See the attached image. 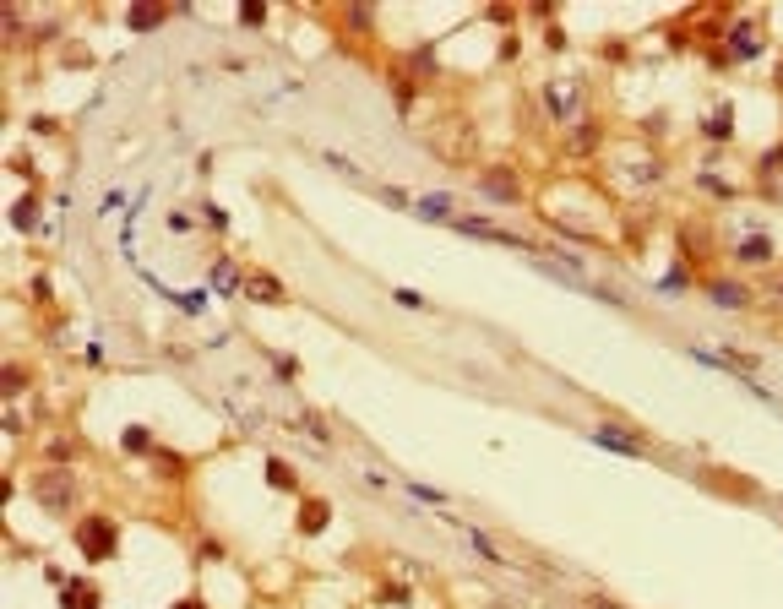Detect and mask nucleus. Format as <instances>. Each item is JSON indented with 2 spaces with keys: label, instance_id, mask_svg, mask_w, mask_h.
I'll return each instance as SVG.
<instances>
[{
  "label": "nucleus",
  "instance_id": "obj_13",
  "mask_svg": "<svg viewBox=\"0 0 783 609\" xmlns=\"http://www.w3.org/2000/svg\"><path fill=\"white\" fill-rule=\"evenodd\" d=\"M164 17H169L164 6H131V17H126V22H131L136 33H153V28H164Z\"/></svg>",
  "mask_w": 783,
  "mask_h": 609
},
{
  "label": "nucleus",
  "instance_id": "obj_16",
  "mask_svg": "<svg viewBox=\"0 0 783 609\" xmlns=\"http://www.w3.org/2000/svg\"><path fill=\"white\" fill-rule=\"evenodd\" d=\"M403 490H408V495H419V501H430V506H446V495H441V490H425V484H414V479H403Z\"/></svg>",
  "mask_w": 783,
  "mask_h": 609
},
{
  "label": "nucleus",
  "instance_id": "obj_15",
  "mask_svg": "<svg viewBox=\"0 0 783 609\" xmlns=\"http://www.w3.org/2000/svg\"><path fill=\"white\" fill-rule=\"evenodd\" d=\"M267 484L272 490H300V479H294V468L283 457H267Z\"/></svg>",
  "mask_w": 783,
  "mask_h": 609
},
{
  "label": "nucleus",
  "instance_id": "obj_9",
  "mask_svg": "<svg viewBox=\"0 0 783 609\" xmlns=\"http://www.w3.org/2000/svg\"><path fill=\"white\" fill-rule=\"evenodd\" d=\"M756 55H762V33H756V22L729 28V60H756Z\"/></svg>",
  "mask_w": 783,
  "mask_h": 609
},
{
  "label": "nucleus",
  "instance_id": "obj_6",
  "mask_svg": "<svg viewBox=\"0 0 783 609\" xmlns=\"http://www.w3.org/2000/svg\"><path fill=\"white\" fill-rule=\"evenodd\" d=\"M245 300L251 305H289V289H283L278 278H272V272H245Z\"/></svg>",
  "mask_w": 783,
  "mask_h": 609
},
{
  "label": "nucleus",
  "instance_id": "obj_22",
  "mask_svg": "<svg viewBox=\"0 0 783 609\" xmlns=\"http://www.w3.org/2000/svg\"><path fill=\"white\" fill-rule=\"evenodd\" d=\"M207 229H229V213H223V207H207Z\"/></svg>",
  "mask_w": 783,
  "mask_h": 609
},
{
  "label": "nucleus",
  "instance_id": "obj_14",
  "mask_svg": "<svg viewBox=\"0 0 783 609\" xmlns=\"http://www.w3.org/2000/svg\"><path fill=\"white\" fill-rule=\"evenodd\" d=\"M327 517H332L327 501H305L300 506V533H321V528H327Z\"/></svg>",
  "mask_w": 783,
  "mask_h": 609
},
{
  "label": "nucleus",
  "instance_id": "obj_5",
  "mask_svg": "<svg viewBox=\"0 0 783 609\" xmlns=\"http://www.w3.org/2000/svg\"><path fill=\"white\" fill-rule=\"evenodd\" d=\"M544 104H550L555 126H571V115L582 109V87L577 82H550L544 87Z\"/></svg>",
  "mask_w": 783,
  "mask_h": 609
},
{
  "label": "nucleus",
  "instance_id": "obj_1",
  "mask_svg": "<svg viewBox=\"0 0 783 609\" xmlns=\"http://www.w3.org/2000/svg\"><path fill=\"white\" fill-rule=\"evenodd\" d=\"M71 539H77V550L87 561H109V555L120 550V522L115 517H82Z\"/></svg>",
  "mask_w": 783,
  "mask_h": 609
},
{
  "label": "nucleus",
  "instance_id": "obj_12",
  "mask_svg": "<svg viewBox=\"0 0 783 609\" xmlns=\"http://www.w3.org/2000/svg\"><path fill=\"white\" fill-rule=\"evenodd\" d=\"M213 289H223V294H234V289H245V272L234 267L229 256L223 261H213Z\"/></svg>",
  "mask_w": 783,
  "mask_h": 609
},
{
  "label": "nucleus",
  "instance_id": "obj_23",
  "mask_svg": "<svg viewBox=\"0 0 783 609\" xmlns=\"http://www.w3.org/2000/svg\"><path fill=\"white\" fill-rule=\"evenodd\" d=\"M174 609H202V604H196V599H185V604H174Z\"/></svg>",
  "mask_w": 783,
  "mask_h": 609
},
{
  "label": "nucleus",
  "instance_id": "obj_3",
  "mask_svg": "<svg viewBox=\"0 0 783 609\" xmlns=\"http://www.w3.org/2000/svg\"><path fill=\"white\" fill-rule=\"evenodd\" d=\"M702 294H707L718 310H751V305H756V289H751L745 278H707Z\"/></svg>",
  "mask_w": 783,
  "mask_h": 609
},
{
  "label": "nucleus",
  "instance_id": "obj_18",
  "mask_svg": "<svg viewBox=\"0 0 783 609\" xmlns=\"http://www.w3.org/2000/svg\"><path fill=\"white\" fill-rule=\"evenodd\" d=\"M392 104H397V109L414 104V82H392Z\"/></svg>",
  "mask_w": 783,
  "mask_h": 609
},
{
  "label": "nucleus",
  "instance_id": "obj_4",
  "mask_svg": "<svg viewBox=\"0 0 783 609\" xmlns=\"http://www.w3.org/2000/svg\"><path fill=\"white\" fill-rule=\"evenodd\" d=\"M593 441H599L604 452H626V457H653V446L642 441L637 430H626V425H599V430H593Z\"/></svg>",
  "mask_w": 783,
  "mask_h": 609
},
{
  "label": "nucleus",
  "instance_id": "obj_19",
  "mask_svg": "<svg viewBox=\"0 0 783 609\" xmlns=\"http://www.w3.org/2000/svg\"><path fill=\"white\" fill-rule=\"evenodd\" d=\"M381 202H387V207H414V196H408V191H392V185H387V191H381Z\"/></svg>",
  "mask_w": 783,
  "mask_h": 609
},
{
  "label": "nucleus",
  "instance_id": "obj_7",
  "mask_svg": "<svg viewBox=\"0 0 783 609\" xmlns=\"http://www.w3.org/2000/svg\"><path fill=\"white\" fill-rule=\"evenodd\" d=\"M479 196H490V202L517 207V202H522V185L512 180V169H484V174H479Z\"/></svg>",
  "mask_w": 783,
  "mask_h": 609
},
{
  "label": "nucleus",
  "instance_id": "obj_17",
  "mask_svg": "<svg viewBox=\"0 0 783 609\" xmlns=\"http://www.w3.org/2000/svg\"><path fill=\"white\" fill-rule=\"evenodd\" d=\"M6 387H11L6 397H22V387H28V370H22V365H11V370H6Z\"/></svg>",
  "mask_w": 783,
  "mask_h": 609
},
{
  "label": "nucleus",
  "instance_id": "obj_21",
  "mask_svg": "<svg viewBox=\"0 0 783 609\" xmlns=\"http://www.w3.org/2000/svg\"><path fill=\"white\" fill-rule=\"evenodd\" d=\"M240 22H245V28H261V22H267V11H261V6H245Z\"/></svg>",
  "mask_w": 783,
  "mask_h": 609
},
{
  "label": "nucleus",
  "instance_id": "obj_2",
  "mask_svg": "<svg viewBox=\"0 0 783 609\" xmlns=\"http://www.w3.org/2000/svg\"><path fill=\"white\" fill-rule=\"evenodd\" d=\"M33 495H39V506H49V512H71L77 479H71L66 468H49V474H39V484H33Z\"/></svg>",
  "mask_w": 783,
  "mask_h": 609
},
{
  "label": "nucleus",
  "instance_id": "obj_8",
  "mask_svg": "<svg viewBox=\"0 0 783 609\" xmlns=\"http://www.w3.org/2000/svg\"><path fill=\"white\" fill-rule=\"evenodd\" d=\"M773 256H778V245L767 240V234H751V240L735 245V261H740V267H773Z\"/></svg>",
  "mask_w": 783,
  "mask_h": 609
},
{
  "label": "nucleus",
  "instance_id": "obj_10",
  "mask_svg": "<svg viewBox=\"0 0 783 609\" xmlns=\"http://www.w3.org/2000/svg\"><path fill=\"white\" fill-rule=\"evenodd\" d=\"M120 452H131V457H153V452H158L153 430H147V425H126V435H120Z\"/></svg>",
  "mask_w": 783,
  "mask_h": 609
},
{
  "label": "nucleus",
  "instance_id": "obj_11",
  "mask_svg": "<svg viewBox=\"0 0 783 609\" xmlns=\"http://www.w3.org/2000/svg\"><path fill=\"white\" fill-rule=\"evenodd\" d=\"M153 468H158V479H164V484H180V479H185V468H191V463L158 446V452H153Z\"/></svg>",
  "mask_w": 783,
  "mask_h": 609
},
{
  "label": "nucleus",
  "instance_id": "obj_20",
  "mask_svg": "<svg viewBox=\"0 0 783 609\" xmlns=\"http://www.w3.org/2000/svg\"><path fill=\"white\" fill-rule=\"evenodd\" d=\"M392 300H397V305H408V310H430V305H425V300H419V294H414V289H397V294H392Z\"/></svg>",
  "mask_w": 783,
  "mask_h": 609
}]
</instances>
